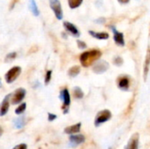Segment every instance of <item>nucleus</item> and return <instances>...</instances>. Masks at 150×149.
I'll use <instances>...</instances> for the list:
<instances>
[{"label":"nucleus","instance_id":"nucleus-1","mask_svg":"<svg viewBox=\"0 0 150 149\" xmlns=\"http://www.w3.org/2000/svg\"><path fill=\"white\" fill-rule=\"evenodd\" d=\"M102 55V53L98 49H92L90 51L83 52L80 55V62L82 66L87 68L92 65L96 61H98Z\"/></svg>","mask_w":150,"mask_h":149},{"label":"nucleus","instance_id":"nucleus-2","mask_svg":"<svg viewBox=\"0 0 150 149\" xmlns=\"http://www.w3.org/2000/svg\"><path fill=\"white\" fill-rule=\"evenodd\" d=\"M21 74V68L18 66H15L13 68H11V69H9L7 71V73L4 76L5 78V82L7 83H13Z\"/></svg>","mask_w":150,"mask_h":149},{"label":"nucleus","instance_id":"nucleus-3","mask_svg":"<svg viewBox=\"0 0 150 149\" xmlns=\"http://www.w3.org/2000/svg\"><path fill=\"white\" fill-rule=\"evenodd\" d=\"M26 94V91L24 88H18L17 89L13 94H11V103L12 105H18L22 102V100L25 98Z\"/></svg>","mask_w":150,"mask_h":149},{"label":"nucleus","instance_id":"nucleus-4","mask_svg":"<svg viewBox=\"0 0 150 149\" xmlns=\"http://www.w3.org/2000/svg\"><path fill=\"white\" fill-rule=\"evenodd\" d=\"M112 118V113L109 110H104V111H101L98 113L97 117H96V119H95V126H100L101 124L105 123V122H107L108 120H110Z\"/></svg>","mask_w":150,"mask_h":149},{"label":"nucleus","instance_id":"nucleus-5","mask_svg":"<svg viewBox=\"0 0 150 149\" xmlns=\"http://www.w3.org/2000/svg\"><path fill=\"white\" fill-rule=\"evenodd\" d=\"M49 4H50L52 11H54L56 18L59 20L62 19L63 13H62V9L60 0H49Z\"/></svg>","mask_w":150,"mask_h":149},{"label":"nucleus","instance_id":"nucleus-6","mask_svg":"<svg viewBox=\"0 0 150 149\" xmlns=\"http://www.w3.org/2000/svg\"><path fill=\"white\" fill-rule=\"evenodd\" d=\"M60 98H61V99L62 100V102H63L62 109L64 110V113H67V112H68L69 106V105H70V95H69V92L68 89H63V90L61 91Z\"/></svg>","mask_w":150,"mask_h":149},{"label":"nucleus","instance_id":"nucleus-7","mask_svg":"<svg viewBox=\"0 0 150 149\" xmlns=\"http://www.w3.org/2000/svg\"><path fill=\"white\" fill-rule=\"evenodd\" d=\"M109 68V64L105 61H99L98 62L95 63L92 69L96 74H102L105 73Z\"/></svg>","mask_w":150,"mask_h":149},{"label":"nucleus","instance_id":"nucleus-8","mask_svg":"<svg viewBox=\"0 0 150 149\" xmlns=\"http://www.w3.org/2000/svg\"><path fill=\"white\" fill-rule=\"evenodd\" d=\"M85 141V137L82 134H77V135H73L70 134L69 137V144L71 147H76Z\"/></svg>","mask_w":150,"mask_h":149},{"label":"nucleus","instance_id":"nucleus-9","mask_svg":"<svg viewBox=\"0 0 150 149\" xmlns=\"http://www.w3.org/2000/svg\"><path fill=\"white\" fill-rule=\"evenodd\" d=\"M10 98H11V94L7 95L4 98L3 102L1 103V105H0V117L4 116L8 112L9 106H10V102H9L10 101Z\"/></svg>","mask_w":150,"mask_h":149},{"label":"nucleus","instance_id":"nucleus-10","mask_svg":"<svg viewBox=\"0 0 150 149\" xmlns=\"http://www.w3.org/2000/svg\"><path fill=\"white\" fill-rule=\"evenodd\" d=\"M63 26L65 27V29H66L69 32H70V33H71L72 35H74L75 37H79V36H80V32L78 31L77 27H76L75 25L71 24L70 22H68V21L63 22Z\"/></svg>","mask_w":150,"mask_h":149},{"label":"nucleus","instance_id":"nucleus-11","mask_svg":"<svg viewBox=\"0 0 150 149\" xmlns=\"http://www.w3.org/2000/svg\"><path fill=\"white\" fill-rule=\"evenodd\" d=\"M113 39L114 41L117 45L119 46H125V40H124V34L122 32H120L118 31H116L115 29H113Z\"/></svg>","mask_w":150,"mask_h":149},{"label":"nucleus","instance_id":"nucleus-12","mask_svg":"<svg viewBox=\"0 0 150 149\" xmlns=\"http://www.w3.org/2000/svg\"><path fill=\"white\" fill-rule=\"evenodd\" d=\"M81 129V123H77L76 125L68 126L64 129V133L67 134H74V133H77L80 132Z\"/></svg>","mask_w":150,"mask_h":149},{"label":"nucleus","instance_id":"nucleus-13","mask_svg":"<svg viewBox=\"0 0 150 149\" xmlns=\"http://www.w3.org/2000/svg\"><path fill=\"white\" fill-rule=\"evenodd\" d=\"M138 143H139V134L134 133L128 142L127 149H138Z\"/></svg>","mask_w":150,"mask_h":149},{"label":"nucleus","instance_id":"nucleus-14","mask_svg":"<svg viewBox=\"0 0 150 149\" xmlns=\"http://www.w3.org/2000/svg\"><path fill=\"white\" fill-rule=\"evenodd\" d=\"M89 33L92 37H94L98 40H107L109 38V34L105 32H94V31H89Z\"/></svg>","mask_w":150,"mask_h":149},{"label":"nucleus","instance_id":"nucleus-15","mask_svg":"<svg viewBox=\"0 0 150 149\" xmlns=\"http://www.w3.org/2000/svg\"><path fill=\"white\" fill-rule=\"evenodd\" d=\"M118 85L121 90H127L129 88V79L127 76H122L120 77L119 81H118Z\"/></svg>","mask_w":150,"mask_h":149},{"label":"nucleus","instance_id":"nucleus-16","mask_svg":"<svg viewBox=\"0 0 150 149\" xmlns=\"http://www.w3.org/2000/svg\"><path fill=\"white\" fill-rule=\"evenodd\" d=\"M29 8L30 11H32V13L34 16H39L40 15V10L37 6V4L35 2V0H29Z\"/></svg>","mask_w":150,"mask_h":149},{"label":"nucleus","instance_id":"nucleus-17","mask_svg":"<svg viewBox=\"0 0 150 149\" xmlns=\"http://www.w3.org/2000/svg\"><path fill=\"white\" fill-rule=\"evenodd\" d=\"M13 124H14V126L16 129H21L25 126V118L24 117H18L17 119H14L13 121Z\"/></svg>","mask_w":150,"mask_h":149},{"label":"nucleus","instance_id":"nucleus-18","mask_svg":"<svg viewBox=\"0 0 150 149\" xmlns=\"http://www.w3.org/2000/svg\"><path fill=\"white\" fill-rule=\"evenodd\" d=\"M80 71H81V69H80V67L79 66H73L72 68H70L69 69L68 75L70 77H76L80 73Z\"/></svg>","mask_w":150,"mask_h":149},{"label":"nucleus","instance_id":"nucleus-19","mask_svg":"<svg viewBox=\"0 0 150 149\" xmlns=\"http://www.w3.org/2000/svg\"><path fill=\"white\" fill-rule=\"evenodd\" d=\"M73 95H74L75 98H76V99H81V98L83 97V90L79 87H75L74 88Z\"/></svg>","mask_w":150,"mask_h":149},{"label":"nucleus","instance_id":"nucleus-20","mask_svg":"<svg viewBox=\"0 0 150 149\" xmlns=\"http://www.w3.org/2000/svg\"><path fill=\"white\" fill-rule=\"evenodd\" d=\"M83 1V0H68V4L71 9H76L82 4Z\"/></svg>","mask_w":150,"mask_h":149},{"label":"nucleus","instance_id":"nucleus-21","mask_svg":"<svg viewBox=\"0 0 150 149\" xmlns=\"http://www.w3.org/2000/svg\"><path fill=\"white\" fill-rule=\"evenodd\" d=\"M25 108H26V104L25 103H22L21 105H19V106L17 107V109L15 110V113L18 114V115H20V114H22L25 111Z\"/></svg>","mask_w":150,"mask_h":149},{"label":"nucleus","instance_id":"nucleus-22","mask_svg":"<svg viewBox=\"0 0 150 149\" xmlns=\"http://www.w3.org/2000/svg\"><path fill=\"white\" fill-rule=\"evenodd\" d=\"M150 63V50L148 51V54H147V59H146V66H145V77L147 76V73L149 71V66Z\"/></svg>","mask_w":150,"mask_h":149},{"label":"nucleus","instance_id":"nucleus-23","mask_svg":"<svg viewBox=\"0 0 150 149\" xmlns=\"http://www.w3.org/2000/svg\"><path fill=\"white\" fill-rule=\"evenodd\" d=\"M16 56H17V53H15V52L10 53V54H8L6 55L4 61H11L14 60V59L16 58Z\"/></svg>","mask_w":150,"mask_h":149},{"label":"nucleus","instance_id":"nucleus-24","mask_svg":"<svg viewBox=\"0 0 150 149\" xmlns=\"http://www.w3.org/2000/svg\"><path fill=\"white\" fill-rule=\"evenodd\" d=\"M51 77H52V70H47L46 76H45V84L47 85L49 83V82L51 81Z\"/></svg>","mask_w":150,"mask_h":149},{"label":"nucleus","instance_id":"nucleus-25","mask_svg":"<svg viewBox=\"0 0 150 149\" xmlns=\"http://www.w3.org/2000/svg\"><path fill=\"white\" fill-rule=\"evenodd\" d=\"M113 62H114V64H115V65H117V66H120V65L123 63V61H122V59H121L120 57H116V58L113 60Z\"/></svg>","mask_w":150,"mask_h":149},{"label":"nucleus","instance_id":"nucleus-26","mask_svg":"<svg viewBox=\"0 0 150 149\" xmlns=\"http://www.w3.org/2000/svg\"><path fill=\"white\" fill-rule=\"evenodd\" d=\"M77 46H78V47L79 48H81V49H84V48H86V44L83 42V41H82V40H77Z\"/></svg>","mask_w":150,"mask_h":149},{"label":"nucleus","instance_id":"nucleus-27","mask_svg":"<svg viewBox=\"0 0 150 149\" xmlns=\"http://www.w3.org/2000/svg\"><path fill=\"white\" fill-rule=\"evenodd\" d=\"M12 149H27V146H26V144L23 143V144H19V145L14 147Z\"/></svg>","mask_w":150,"mask_h":149},{"label":"nucleus","instance_id":"nucleus-28","mask_svg":"<svg viewBox=\"0 0 150 149\" xmlns=\"http://www.w3.org/2000/svg\"><path fill=\"white\" fill-rule=\"evenodd\" d=\"M57 119V116L53 113H48V120L49 121H54V119Z\"/></svg>","mask_w":150,"mask_h":149},{"label":"nucleus","instance_id":"nucleus-29","mask_svg":"<svg viewBox=\"0 0 150 149\" xmlns=\"http://www.w3.org/2000/svg\"><path fill=\"white\" fill-rule=\"evenodd\" d=\"M18 0H11V4H10V10H12L14 8V6L16 5V4L18 3Z\"/></svg>","mask_w":150,"mask_h":149},{"label":"nucleus","instance_id":"nucleus-30","mask_svg":"<svg viewBox=\"0 0 150 149\" xmlns=\"http://www.w3.org/2000/svg\"><path fill=\"white\" fill-rule=\"evenodd\" d=\"M120 4H127L130 0H118Z\"/></svg>","mask_w":150,"mask_h":149},{"label":"nucleus","instance_id":"nucleus-31","mask_svg":"<svg viewBox=\"0 0 150 149\" xmlns=\"http://www.w3.org/2000/svg\"><path fill=\"white\" fill-rule=\"evenodd\" d=\"M2 133H3V129H2V127L0 126V136L2 135Z\"/></svg>","mask_w":150,"mask_h":149},{"label":"nucleus","instance_id":"nucleus-32","mask_svg":"<svg viewBox=\"0 0 150 149\" xmlns=\"http://www.w3.org/2000/svg\"><path fill=\"white\" fill-rule=\"evenodd\" d=\"M0 85H1V82H0Z\"/></svg>","mask_w":150,"mask_h":149},{"label":"nucleus","instance_id":"nucleus-33","mask_svg":"<svg viewBox=\"0 0 150 149\" xmlns=\"http://www.w3.org/2000/svg\"><path fill=\"white\" fill-rule=\"evenodd\" d=\"M109 149H111V148H109Z\"/></svg>","mask_w":150,"mask_h":149}]
</instances>
